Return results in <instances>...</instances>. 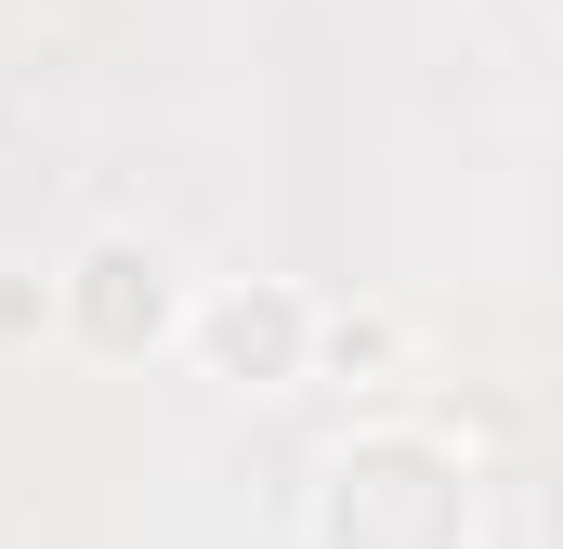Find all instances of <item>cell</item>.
Returning <instances> with one entry per match:
<instances>
[{"label":"cell","instance_id":"obj_1","mask_svg":"<svg viewBox=\"0 0 563 549\" xmlns=\"http://www.w3.org/2000/svg\"><path fill=\"white\" fill-rule=\"evenodd\" d=\"M314 549H472V458L420 418H367L314 471Z\"/></svg>","mask_w":563,"mask_h":549},{"label":"cell","instance_id":"obj_2","mask_svg":"<svg viewBox=\"0 0 563 549\" xmlns=\"http://www.w3.org/2000/svg\"><path fill=\"white\" fill-rule=\"evenodd\" d=\"M53 340H79V354H157V340H184V274L157 236H92L79 262L53 274Z\"/></svg>","mask_w":563,"mask_h":549},{"label":"cell","instance_id":"obj_3","mask_svg":"<svg viewBox=\"0 0 563 549\" xmlns=\"http://www.w3.org/2000/svg\"><path fill=\"white\" fill-rule=\"evenodd\" d=\"M184 354L236 393H288V380H314V301L301 288H210V301H184Z\"/></svg>","mask_w":563,"mask_h":549},{"label":"cell","instance_id":"obj_4","mask_svg":"<svg viewBox=\"0 0 563 549\" xmlns=\"http://www.w3.org/2000/svg\"><path fill=\"white\" fill-rule=\"evenodd\" d=\"M394 354H407V327H394V314H314V367H341V380H354V367H394Z\"/></svg>","mask_w":563,"mask_h":549},{"label":"cell","instance_id":"obj_5","mask_svg":"<svg viewBox=\"0 0 563 549\" xmlns=\"http://www.w3.org/2000/svg\"><path fill=\"white\" fill-rule=\"evenodd\" d=\"M40 340H53V274L0 262V354H40Z\"/></svg>","mask_w":563,"mask_h":549}]
</instances>
